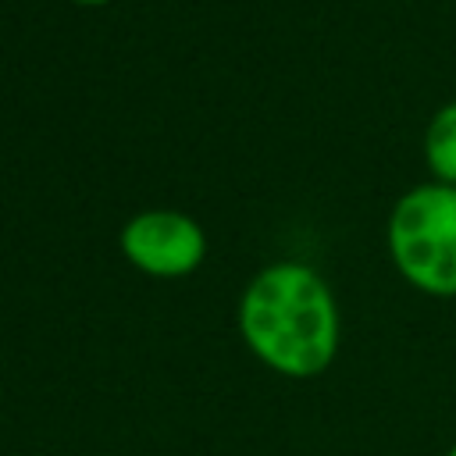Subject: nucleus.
<instances>
[{
    "label": "nucleus",
    "mask_w": 456,
    "mask_h": 456,
    "mask_svg": "<svg viewBox=\"0 0 456 456\" xmlns=\"http://www.w3.org/2000/svg\"><path fill=\"white\" fill-rule=\"evenodd\" d=\"M246 349L281 378L324 374L342 342V314L328 278L306 260L264 264L235 310Z\"/></svg>",
    "instance_id": "f257e3e1"
},
{
    "label": "nucleus",
    "mask_w": 456,
    "mask_h": 456,
    "mask_svg": "<svg viewBox=\"0 0 456 456\" xmlns=\"http://www.w3.org/2000/svg\"><path fill=\"white\" fill-rule=\"evenodd\" d=\"M385 249L406 285L435 299H456V185L406 189L385 221Z\"/></svg>",
    "instance_id": "f03ea898"
},
{
    "label": "nucleus",
    "mask_w": 456,
    "mask_h": 456,
    "mask_svg": "<svg viewBox=\"0 0 456 456\" xmlns=\"http://www.w3.org/2000/svg\"><path fill=\"white\" fill-rule=\"evenodd\" d=\"M121 256L157 281L189 278L207 260L203 224L175 207H146L121 224Z\"/></svg>",
    "instance_id": "7ed1b4c3"
},
{
    "label": "nucleus",
    "mask_w": 456,
    "mask_h": 456,
    "mask_svg": "<svg viewBox=\"0 0 456 456\" xmlns=\"http://www.w3.org/2000/svg\"><path fill=\"white\" fill-rule=\"evenodd\" d=\"M424 164L431 182L456 185V100L442 103L424 128Z\"/></svg>",
    "instance_id": "20e7f679"
},
{
    "label": "nucleus",
    "mask_w": 456,
    "mask_h": 456,
    "mask_svg": "<svg viewBox=\"0 0 456 456\" xmlns=\"http://www.w3.org/2000/svg\"><path fill=\"white\" fill-rule=\"evenodd\" d=\"M71 4H78V7H107L114 0H71Z\"/></svg>",
    "instance_id": "39448f33"
},
{
    "label": "nucleus",
    "mask_w": 456,
    "mask_h": 456,
    "mask_svg": "<svg viewBox=\"0 0 456 456\" xmlns=\"http://www.w3.org/2000/svg\"><path fill=\"white\" fill-rule=\"evenodd\" d=\"M445 456H456V442H452V445H449V449H445Z\"/></svg>",
    "instance_id": "423d86ee"
}]
</instances>
